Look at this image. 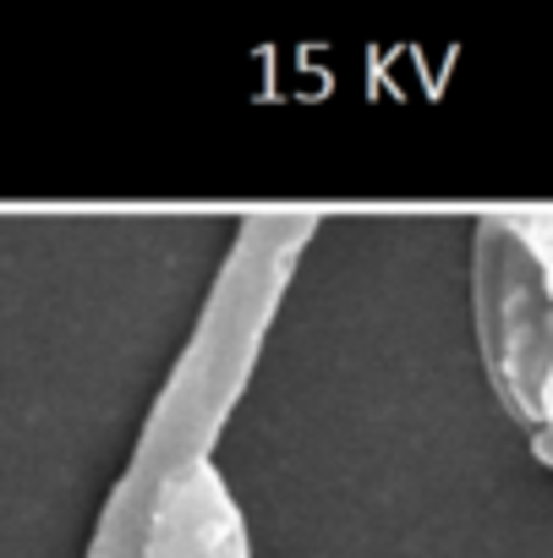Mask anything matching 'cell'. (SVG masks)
Here are the masks:
<instances>
[{"instance_id":"cell-2","label":"cell","mask_w":553,"mask_h":558,"mask_svg":"<svg viewBox=\"0 0 553 558\" xmlns=\"http://www.w3.org/2000/svg\"><path fill=\"white\" fill-rule=\"evenodd\" d=\"M471 313L488 384L498 405L537 433L542 400L553 384V307L531 246L509 230L498 208L477 214L471 235Z\"/></svg>"},{"instance_id":"cell-4","label":"cell","mask_w":553,"mask_h":558,"mask_svg":"<svg viewBox=\"0 0 553 558\" xmlns=\"http://www.w3.org/2000/svg\"><path fill=\"white\" fill-rule=\"evenodd\" d=\"M498 214L531 246V257L542 268V286H548V307H553V203H526V208H498ZM531 449H537V460H553V384H548V400H542V422L531 433Z\"/></svg>"},{"instance_id":"cell-1","label":"cell","mask_w":553,"mask_h":558,"mask_svg":"<svg viewBox=\"0 0 553 558\" xmlns=\"http://www.w3.org/2000/svg\"><path fill=\"white\" fill-rule=\"evenodd\" d=\"M318 225H324L318 208H257L241 219L214 286L197 307V324L187 345L176 351L116 487L99 504L83 558H143L148 514L165 482L214 460V444L257 373L263 340L274 318H280V302L291 291Z\"/></svg>"},{"instance_id":"cell-3","label":"cell","mask_w":553,"mask_h":558,"mask_svg":"<svg viewBox=\"0 0 553 558\" xmlns=\"http://www.w3.org/2000/svg\"><path fill=\"white\" fill-rule=\"evenodd\" d=\"M143 558H252L247 514L214 460L165 482L148 514Z\"/></svg>"}]
</instances>
